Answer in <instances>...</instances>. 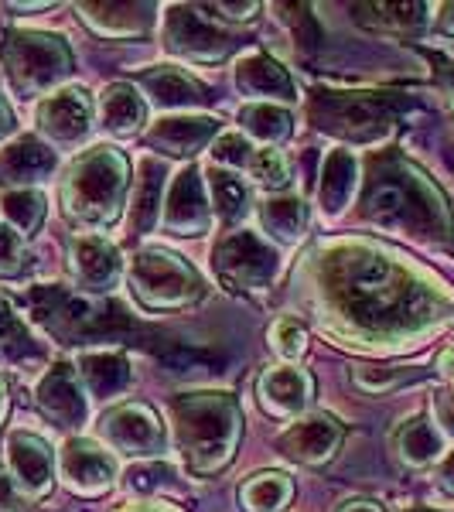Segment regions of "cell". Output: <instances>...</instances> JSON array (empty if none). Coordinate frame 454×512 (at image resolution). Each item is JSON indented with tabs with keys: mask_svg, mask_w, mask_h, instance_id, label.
<instances>
[{
	"mask_svg": "<svg viewBox=\"0 0 454 512\" xmlns=\"http://www.w3.org/2000/svg\"><path fill=\"white\" fill-rule=\"evenodd\" d=\"M345 332L379 345H403L448 318L451 297L427 274L369 243H345L328 263V287Z\"/></svg>",
	"mask_w": 454,
	"mask_h": 512,
	"instance_id": "1",
	"label": "cell"
},
{
	"mask_svg": "<svg viewBox=\"0 0 454 512\" xmlns=\"http://www.w3.org/2000/svg\"><path fill=\"white\" fill-rule=\"evenodd\" d=\"M362 216L393 233L414 239H448L451 212L444 195L424 171L400 154H376L369 161Z\"/></svg>",
	"mask_w": 454,
	"mask_h": 512,
	"instance_id": "2",
	"label": "cell"
},
{
	"mask_svg": "<svg viewBox=\"0 0 454 512\" xmlns=\"http://www.w3.org/2000/svg\"><path fill=\"white\" fill-rule=\"evenodd\" d=\"M178 448L195 475H216L229 465L239 441V407L229 393H181L171 400Z\"/></svg>",
	"mask_w": 454,
	"mask_h": 512,
	"instance_id": "3",
	"label": "cell"
},
{
	"mask_svg": "<svg viewBox=\"0 0 454 512\" xmlns=\"http://www.w3.org/2000/svg\"><path fill=\"white\" fill-rule=\"evenodd\" d=\"M127 192V158L113 147H93L72 164L62 185L65 212L89 226H110Z\"/></svg>",
	"mask_w": 454,
	"mask_h": 512,
	"instance_id": "4",
	"label": "cell"
},
{
	"mask_svg": "<svg viewBox=\"0 0 454 512\" xmlns=\"http://www.w3.org/2000/svg\"><path fill=\"white\" fill-rule=\"evenodd\" d=\"M130 291L147 311L188 308L202 297V277L168 250H140L130 260Z\"/></svg>",
	"mask_w": 454,
	"mask_h": 512,
	"instance_id": "5",
	"label": "cell"
},
{
	"mask_svg": "<svg viewBox=\"0 0 454 512\" xmlns=\"http://www.w3.org/2000/svg\"><path fill=\"white\" fill-rule=\"evenodd\" d=\"M14 86L28 96H38L62 82L72 72V52L59 35H38V31H11L0 48Z\"/></svg>",
	"mask_w": 454,
	"mask_h": 512,
	"instance_id": "6",
	"label": "cell"
},
{
	"mask_svg": "<svg viewBox=\"0 0 454 512\" xmlns=\"http://www.w3.org/2000/svg\"><path fill=\"white\" fill-rule=\"evenodd\" d=\"M321 130H332L349 140H376L393 127L396 99L383 93H325L318 96L315 113Z\"/></svg>",
	"mask_w": 454,
	"mask_h": 512,
	"instance_id": "7",
	"label": "cell"
},
{
	"mask_svg": "<svg viewBox=\"0 0 454 512\" xmlns=\"http://www.w3.org/2000/svg\"><path fill=\"white\" fill-rule=\"evenodd\" d=\"M216 270L226 284L243 287V291H263L277 274V250L250 229H239L216 246Z\"/></svg>",
	"mask_w": 454,
	"mask_h": 512,
	"instance_id": "8",
	"label": "cell"
},
{
	"mask_svg": "<svg viewBox=\"0 0 454 512\" xmlns=\"http://www.w3.org/2000/svg\"><path fill=\"white\" fill-rule=\"evenodd\" d=\"M99 434L113 451L130 454V458H154L168 444L161 417L147 403H120V407H113L99 420Z\"/></svg>",
	"mask_w": 454,
	"mask_h": 512,
	"instance_id": "9",
	"label": "cell"
},
{
	"mask_svg": "<svg viewBox=\"0 0 454 512\" xmlns=\"http://www.w3.org/2000/svg\"><path fill=\"white\" fill-rule=\"evenodd\" d=\"M164 41L171 52L192 62H222L236 48V38L205 21L195 7H171L164 21Z\"/></svg>",
	"mask_w": 454,
	"mask_h": 512,
	"instance_id": "10",
	"label": "cell"
},
{
	"mask_svg": "<svg viewBox=\"0 0 454 512\" xmlns=\"http://www.w3.org/2000/svg\"><path fill=\"white\" fill-rule=\"evenodd\" d=\"M69 267L76 277V287L89 294H103L120 277V250L106 236L79 233L69 239Z\"/></svg>",
	"mask_w": 454,
	"mask_h": 512,
	"instance_id": "11",
	"label": "cell"
},
{
	"mask_svg": "<svg viewBox=\"0 0 454 512\" xmlns=\"http://www.w3.org/2000/svg\"><path fill=\"white\" fill-rule=\"evenodd\" d=\"M59 468H62L65 485L79 495L106 492L113 485V478H117V461H113V454L103 451L93 441H86V437H72V441L62 444Z\"/></svg>",
	"mask_w": 454,
	"mask_h": 512,
	"instance_id": "12",
	"label": "cell"
},
{
	"mask_svg": "<svg viewBox=\"0 0 454 512\" xmlns=\"http://www.w3.org/2000/svg\"><path fill=\"white\" fill-rule=\"evenodd\" d=\"M7 468H11V482L18 485L21 495L41 499V495L52 489L55 454L38 434L18 431L7 437Z\"/></svg>",
	"mask_w": 454,
	"mask_h": 512,
	"instance_id": "13",
	"label": "cell"
},
{
	"mask_svg": "<svg viewBox=\"0 0 454 512\" xmlns=\"http://www.w3.org/2000/svg\"><path fill=\"white\" fill-rule=\"evenodd\" d=\"M164 229L175 236H202L212 226V209L205 198V181L195 168H185L175 175L168 205H164Z\"/></svg>",
	"mask_w": 454,
	"mask_h": 512,
	"instance_id": "14",
	"label": "cell"
},
{
	"mask_svg": "<svg viewBox=\"0 0 454 512\" xmlns=\"http://www.w3.org/2000/svg\"><path fill=\"white\" fill-rule=\"evenodd\" d=\"M38 403L59 427H79L89 414L79 366H72V362L48 366V373L38 383Z\"/></svg>",
	"mask_w": 454,
	"mask_h": 512,
	"instance_id": "15",
	"label": "cell"
},
{
	"mask_svg": "<svg viewBox=\"0 0 454 512\" xmlns=\"http://www.w3.org/2000/svg\"><path fill=\"white\" fill-rule=\"evenodd\" d=\"M342 437H345V431L335 417L311 414V417L294 420V424L277 437V448L291 461H301V465H325V461L338 451Z\"/></svg>",
	"mask_w": 454,
	"mask_h": 512,
	"instance_id": "16",
	"label": "cell"
},
{
	"mask_svg": "<svg viewBox=\"0 0 454 512\" xmlns=\"http://www.w3.org/2000/svg\"><path fill=\"white\" fill-rule=\"evenodd\" d=\"M89 123H93V103H89L86 89L69 86L62 93L48 96L38 106V127L41 134L55 144H76L89 134Z\"/></svg>",
	"mask_w": 454,
	"mask_h": 512,
	"instance_id": "17",
	"label": "cell"
},
{
	"mask_svg": "<svg viewBox=\"0 0 454 512\" xmlns=\"http://www.w3.org/2000/svg\"><path fill=\"white\" fill-rule=\"evenodd\" d=\"M311 393H315V383H311V376L297 366L263 369V376L257 379V396H260L263 410L274 417L301 414V410L311 403Z\"/></svg>",
	"mask_w": 454,
	"mask_h": 512,
	"instance_id": "18",
	"label": "cell"
},
{
	"mask_svg": "<svg viewBox=\"0 0 454 512\" xmlns=\"http://www.w3.org/2000/svg\"><path fill=\"white\" fill-rule=\"evenodd\" d=\"M236 86L253 103H270V99H297L294 79L280 62L270 59L267 52H246L236 65Z\"/></svg>",
	"mask_w": 454,
	"mask_h": 512,
	"instance_id": "19",
	"label": "cell"
},
{
	"mask_svg": "<svg viewBox=\"0 0 454 512\" xmlns=\"http://www.w3.org/2000/svg\"><path fill=\"white\" fill-rule=\"evenodd\" d=\"M55 168V151L45 147L38 137L24 134L0 151V185H31L48 178Z\"/></svg>",
	"mask_w": 454,
	"mask_h": 512,
	"instance_id": "20",
	"label": "cell"
},
{
	"mask_svg": "<svg viewBox=\"0 0 454 512\" xmlns=\"http://www.w3.org/2000/svg\"><path fill=\"white\" fill-rule=\"evenodd\" d=\"M359 185V164L356 154L345 151V147H335L332 154L321 164V185H318V202L325 219H338L345 212V205L352 202Z\"/></svg>",
	"mask_w": 454,
	"mask_h": 512,
	"instance_id": "21",
	"label": "cell"
},
{
	"mask_svg": "<svg viewBox=\"0 0 454 512\" xmlns=\"http://www.w3.org/2000/svg\"><path fill=\"white\" fill-rule=\"evenodd\" d=\"M79 376L86 383V390L99 396V400H113L130 386V359L117 349H99V352H86L79 359Z\"/></svg>",
	"mask_w": 454,
	"mask_h": 512,
	"instance_id": "22",
	"label": "cell"
},
{
	"mask_svg": "<svg viewBox=\"0 0 454 512\" xmlns=\"http://www.w3.org/2000/svg\"><path fill=\"white\" fill-rule=\"evenodd\" d=\"M212 134H216V120L212 117H164L151 127L147 134V144L161 147L164 154H175V158H185V154H195L202 144H209Z\"/></svg>",
	"mask_w": 454,
	"mask_h": 512,
	"instance_id": "23",
	"label": "cell"
},
{
	"mask_svg": "<svg viewBox=\"0 0 454 512\" xmlns=\"http://www.w3.org/2000/svg\"><path fill=\"white\" fill-rule=\"evenodd\" d=\"M393 448L400 454L403 465L410 468H427L434 461L444 458V434L434 427V420L427 414H414L403 420L393 434Z\"/></svg>",
	"mask_w": 454,
	"mask_h": 512,
	"instance_id": "24",
	"label": "cell"
},
{
	"mask_svg": "<svg viewBox=\"0 0 454 512\" xmlns=\"http://www.w3.org/2000/svg\"><path fill=\"white\" fill-rule=\"evenodd\" d=\"M161 192H164V164L158 158H144L137 164L134 198H130V233L144 236L161 222Z\"/></svg>",
	"mask_w": 454,
	"mask_h": 512,
	"instance_id": "25",
	"label": "cell"
},
{
	"mask_svg": "<svg viewBox=\"0 0 454 512\" xmlns=\"http://www.w3.org/2000/svg\"><path fill=\"white\" fill-rule=\"evenodd\" d=\"M99 117L103 127L117 137H134L147 120V106L130 82H110L99 93Z\"/></svg>",
	"mask_w": 454,
	"mask_h": 512,
	"instance_id": "26",
	"label": "cell"
},
{
	"mask_svg": "<svg viewBox=\"0 0 454 512\" xmlns=\"http://www.w3.org/2000/svg\"><path fill=\"white\" fill-rule=\"evenodd\" d=\"M79 11L99 35H110V38L144 35L154 24L151 4H82Z\"/></svg>",
	"mask_w": 454,
	"mask_h": 512,
	"instance_id": "27",
	"label": "cell"
},
{
	"mask_svg": "<svg viewBox=\"0 0 454 512\" xmlns=\"http://www.w3.org/2000/svg\"><path fill=\"white\" fill-rule=\"evenodd\" d=\"M140 86L154 96V103L164 106V110H185L192 103H202L205 89L188 76V72L175 69V65H158V69L144 72L140 76Z\"/></svg>",
	"mask_w": 454,
	"mask_h": 512,
	"instance_id": "28",
	"label": "cell"
},
{
	"mask_svg": "<svg viewBox=\"0 0 454 512\" xmlns=\"http://www.w3.org/2000/svg\"><path fill=\"white\" fill-rule=\"evenodd\" d=\"M294 495V482L284 472H257L239 485L243 512H284Z\"/></svg>",
	"mask_w": 454,
	"mask_h": 512,
	"instance_id": "29",
	"label": "cell"
},
{
	"mask_svg": "<svg viewBox=\"0 0 454 512\" xmlns=\"http://www.w3.org/2000/svg\"><path fill=\"white\" fill-rule=\"evenodd\" d=\"M260 219L267 233L280 243H297V236L308 226V209L297 195H274L260 205Z\"/></svg>",
	"mask_w": 454,
	"mask_h": 512,
	"instance_id": "30",
	"label": "cell"
},
{
	"mask_svg": "<svg viewBox=\"0 0 454 512\" xmlns=\"http://www.w3.org/2000/svg\"><path fill=\"white\" fill-rule=\"evenodd\" d=\"M209 192H212V209L226 226H236L239 219L250 212V192H246L243 178L236 171L212 168L209 171Z\"/></svg>",
	"mask_w": 454,
	"mask_h": 512,
	"instance_id": "31",
	"label": "cell"
},
{
	"mask_svg": "<svg viewBox=\"0 0 454 512\" xmlns=\"http://www.w3.org/2000/svg\"><path fill=\"white\" fill-rule=\"evenodd\" d=\"M0 216L21 239H28L38 233L41 219H45V198L35 188H11L0 198Z\"/></svg>",
	"mask_w": 454,
	"mask_h": 512,
	"instance_id": "32",
	"label": "cell"
},
{
	"mask_svg": "<svg viewBox=\"0 0 454 512\" xmlns=\"http://www.w3.org/2000/svg\"><path fill=\"white\" fill-rule=\"evenodd\" d=\"M239 123H243L246 134L263 140V144H277V140L291 134V113L274 103H246L239 110Z\"/></svg>",
	"mask_w": 454,
	"mask_h": 512,
	"instance_id": "33",
	"label": "cell"
},
{
	"mask_svg": "<svg viewBox=\"0 0 454 512\" xmlns=\"http://www.w3.org/2000/svg\"><path fill=\"white\" fill-rule=\"evenodd\" d=\"M31 355H38L35 338L21 325L11 301L0 294V359H31Z\"/></svg>",
	"mask_w": 454,
	"mask_h": 512,
	"instance_id": "34",
	"label": "cell"
},
{
	"mask_svg": "<svg viewBox=\"0 0 454 512\" xmlns=\"http://www.w3.org/2000/svg\"><path fill=\"white\" fill-rule=\"evenodd\" d=\"M250 175L263 188H287V181H291V168H287L284 154L274 151V147H267V151H253Z\"/></svg>",
	"mask_w": 454,
	"mask_h": 512,
	"instance_id": "35",
	"label": "cell"
},
{
	"mask_svg": "<svg viewBox=\"0 0 454 512\" xmlns=\"http://www.w3.org/2000/svg\"><path fill=\"white\" fill-rule=\"evenodd\" d=\"M270 345H274V352L280 359H297V355H304L308 349V332H304V325L297 318H277L274 328H270Z\"/></svg>",
	"mask_w": 454,
	"mask_h": 512,
	"instance_id": "36",
	"label": "cell"
},
{
	"mask_svg": "<svg viewBox=\"0 0 454 512\" xmlns=\"http://www.w3.org/2000/svg\"><path fill=\"white\" fill-rule=\"evenodd\" d=\"M212 161H216V168H226V171L250 168V161H253L250 140L243 134H222L216 144H212Z\"/></svg>",
	"mask_w": 454,
	"mask_h": 512,
	"instance_id": "37",
	"label": "cell"
},
{
	"mask_svg": "<svg viewBox=\"0 0 454 512\" xmlns=\"http://www.w3.org/2000/svg\"><path fill=\"white\" fill-rule=\"evenodd\" d=\"M376 11L379 28H393V31H417L424 24V4H383V7H369Z\"/></svg>",
	"mask_w": 454,
	"mask_h": 512,
	"instance_id": "38",
	"label": "cell"
},
{
	"mask_svg": "<svg viewBox=\"0 0 454 512\" xmlns=\"http://www.w3.org/2000/svg\"><path fill=\"white\" fill-rule=\"evenodd\" d=\"M24 267V243L7 222H0V277H14Z\"/></svg>",
	"mask_w": 454,
	"mask_h": 512,
	"instance_id": "39",
	"label": "cell"
},
{
	"mask_svg": "<svg viewBox=\"0 0 454 512\" xmlns=\"http://www.w3.org/2000/svg\"><path fill=\"white\" fill-rule=\"evenodd\" d=\"M168 478H171V468L161 465V461H151V465H134V468H130V489L158 492Z\"/></svg>",
	"mask_w": 454,
	"mask_h": 512,
	"instance_id": "40",
	"label": "cell"
},
{
	"mask_svg": "<svg viewBox=\"0 0 454 512\" xmlns=\"http://www.w3.org/2000/svg\"><path fill=\"white\" fill-rule=\"evenodd\" d=\"M437 485L448 495H454V451L444 454L441 465H437Z\"/></svg>",
	"mask_w": 454,
	"mask_h": 512,
	"instance_id": "41",
	"label": "cell"
},
{
	"mask_svg": "<svg viewBox=\"0 0 454 512\" xmlns=\"http://www.w3.org/2000/svg\"><path fill=\"white\" fill-rule=\"evenodd\" d=\"M14 502H18V495H14V489H11V478L0 475V509L14 512Z\"/></svg>",
	"mask_w": 454,
	"mask_h": 512,
	"instance_id": "42",
	"label": "cell"
},
{
	"mask_svg": "<svg viewBox=\"0 0 454 512\" xmlns=\"http://www.w3.org/2000/svg\"><path fill=\"white\" fill-rule=\"evenodd\" d=\"M120 512H178V509L168 506V502H137V506H127Z\"/></svg>",
	"mask_w": 454,
	"mask_h": 512,
	"instance_id": "43",
	"label": "cell"
},
{
	"mask_svg": "<svg viewBox=\"0 0 454 512\" xmlns=\"http://www.w3.org/2000/svg\"><path fill=\"white\" fill-rule=\"evenodd\" d=\"M338 512H386L379 502H369V499H359V502H345Z\"/></svg>",
	"mask_w": 454,
	"mask_h": 512,
	"instance_id": "44",
	"label": "cell"
},
{
	"mask_svg": "<svg viewBox=\"0 0 454 512\" xmlns=\"http://www.w3.org/2000/svg\"><path fill=\"white\" fill-rule=\"evenodd\" d=\"M14 127V117H11V106H7V99L4 93H0V137L7 134V130Z\"/></svg>",
	"mask_w": 454,
	"mask_h": 512,
	"instance_id": "45",
	"label": "cell"
},
{
	"mask_svg": "<svg viewBox=\"0 0 454 512\" xmlns=\"http://www.w3.org/2000/svg\"><path fill=\"white\" fill-rule=\"evenodd\" d=\"M441 28L448 31V35H454V4L441 7Z\"/></svg>",
	"mask_w": 454,
	"mask_h": 512,
	"instance_id": "46",
	"label": "cell"
},
{
	"mask_svg": "<svg viewBox=\"0 0 454 512\" xmlns=\"http://www.w3.org/2000/svg\"><path fill=\"white\" fill-rule=\"evenodd\" d=\"M4 414H7V379L0 376V420H4Z\"/></svg>",
	"mask_w": 454,
	"mask_h": 512,
	"instance_id": "47",
	"label": "cell"
},
{
	"mask_svg": "<svg viewBox=\"0 0 454 512\" xmlns=\"http://www.w3.org/2000/svg\"><path fill=\"white\" fill-rule=\"evenodd\" d=\"M407 512H431V509H407Z\"/></svg>",
	"mask_w": 454,
	"mask_h": 512,
	"instance_id": "48",
	"label": "cell"
},
{
	"mask_svg": "<svg viewBox=\"0 0 454 512\" xmlns=\"http://www.w3.org/2000/svg\"><path fill=\"white\" fill-rule=\"evenodd\" d=\"M451 386H454V376H451Z\"/></svg>",
	"mask_w": 454,
	"mask_h": 512,
	"instance_id": "49",
	"label": "cell"
}]
</instances>
